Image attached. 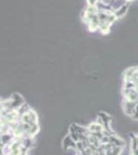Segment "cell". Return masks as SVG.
<instances>
[{"label": "cell", "instance_id": "1", "mask_svg": "<svg viewBox=\"0 0 138 155\" xmlns=\"http://www.w3.org/2000/svg\"><path fill=\"white\" fill-rule=\"evenodd\" d=\"M24 130V137H33L38 134L39 124L38 123H22Z\"/></svg>", "mask_w": 138, "mask_h": 155}, {"label": "cell", "instance_id": "2", "mask_svg": "<svg viewBox=\"0 0 138 155\" xmlns=\"http://www.w3.org/2000/svg\"><path fill=\"white\" fill-rule=\"evenodd\" d=\"M20 121L22 123H38V117H37L36 112L33 111L32 109H29L25 113L21 114Z\"/></svg>", "mask_w": 138, "mask_h": 155}, {"label": "cell", "instance_id": "3", "mask_svg": "<svg viewBox=\"0 0 138 155\" xmlns=\"http://www.w3.org/2000/svg\"><path fill=\"white\" fill-rule=\"evenodd\" d=\"M8 99H9V107H11V110H19L23 104H26L24 98L22 97V95L19 93H14L11 98H8Z\"/></svg>", "mask_w": 138, "mask_h": 155}, {"label": "cell", "instance_id": "4", "mask_svg": "<svg viewBox=\"0 0 138 155\" xmlns=\"http://www.w3.org/2000/svg\"><path fill=\"white\" fill-rule=\"evenodd\" d=\"M137 104H136V102H134V101H127V99H124V101H123V110H124V113L126 114L127 116L132 117Z\"/></svg>", "mask_w": 138, "mask_h": 155}, {"label": "cell", "instance_id": "5", "mask_svg": "<svg viewBox=\"0 0 138 155\" xmlns=\"http://www.w3.org/2000/svg\"><path fill=\"white\" fill-rule=\"evenodd\" d=\"M62 147H63V149L65 150H68L70 148L75 150V148H76V142H74L73 139L68 134V136L65 137L63 139V141H62Z\"/></svg>", "mask_w": 138, "mask_h": 155}, {"label": "cell", "instance_id": "6", "mask_svg": "<svg viewBox=\"0 0 138 155\" xmlns=\"http://www.w3.org/2000/svg\"><path fill=\"white\" fill-rule=\"evenodd\" d=\"M109 144H111L112 146H114V147H121V148H124L125 141L124 140H122L121 137H117L114 134H111V136L109 137Z\"/></svg>", "mask_w": 138, "mask_h": 155}, {"label": "cell", "instance_id": "7", "mask_svg": "<svg viewBox=\"0 0 138 155\" xmlns=\"http://www.w3.org/2000/svg\"><path fill=\"white\" fill-rule=\"evenodd\" d=\"M69 129H71V130H73L75 132H77L79 134H87V136H89V130H88V127H84L82 125H79V124H76V123H73L71 124V126L69 127Z\"/></svg>", "mask_w": 138, "mask_h": 155}, {"label": "cell", "instance_id": "8", "mask_svg": "<svg viewBox=\"0 0 138 155\" xmlns=\"http://www.w3.org/2000/svg\"><path fill=\"white\" fill-rule=\"evenodd\" d=\"M88 130H89V132H91V134L92 132H102L104 130V127L100 125L97 121H95L88 125Z\"/></svg>", "mask_w": 138, "mask_h": 155}, {"label": "cell", "instance_id": "9", "mask_svg": "<svg viewBox=\"0 0 138 155\" xmlns=\"http://www.w3.org/2000/svg\"><path fill=\"white\" fill-rule=\"evenodd\" d=\"M133 120H135V121H138V104L136 107V109H135V112L134 114H133V116L131 117Z\"/></svg>", "mask_w": 138, "mask_h": 155}, {"label": "cell", "instance_id": "10", "mask_svg": "<svg viewBox=\"0 0 138 155\" xmlns=\"http://www.w3.org/2000/svg\"><path fill=\"white\" fill-rule=\"evenodd\" d=\"M88 2H89L90 6H95V4H96L97 0H88Z\"/></svg>", "mask_w": 138, "mask_h": 155}, {"label": "cell", "instance_id": "11", "mask_svg": "<svg viewBox=\"0 0 138 155\" xmlns=\"http://www.w3.org/2000/svg\"><path fill=\"white\" fill-rule=\"evenodd\" d=\"M137 140H138V136H137Z\"/></svg>", "mask_w": 138, "mask_h": 155}]
</instances>
